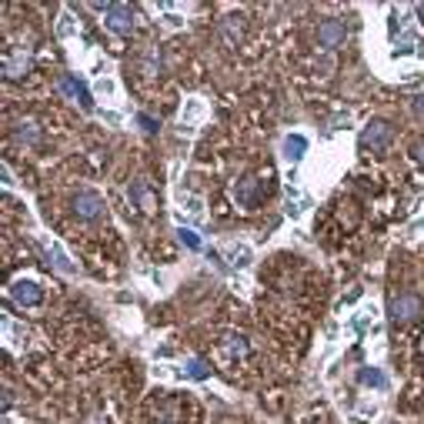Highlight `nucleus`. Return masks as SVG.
Listing matches in <instances>:
<instances>
[{"label": "nucleus", "mask_w": 424, "mask_h": 424, "mask_svg": "<svg viewBox=\"0 0 424 424\" xmlns=\"http://www.w3.org/2000/svg\"><path fill=\"white\" fill-rule=\"evenodd\" d=\"M211 261L218 264L221 271H244L254 261V248L244 244V240H230L221 250H211Z\"/></svg>", "instance_id": "nucleus-1"}, {"label": "nucleus", "mask_w": 424, "mask_h": 424, "mask_svg": "<svg viewBox=\"0 0 424 424\" xmlns=\"http://www.w3.org/2000/svg\"><path fill=\"white\" fill-rule=\"evenodd\" d=\"M388 57H391V60H404V57L424 60V41H421V33H418V27H414V23H408V27H404V31L391 41V51H388Z\"/></svg>", "instance_id": "nucleus-2"}, {"label": "nucleus", "mask_w": 424, "mask_h": 424, "mask_svg": "<svg viewBox=\"0 0 424 424\" xmlns=\"http://www.w3.org/2000/svg\"><path fill=\"white\" fill-rule=\"evenodd\" d=\"M70 204H74V214H77V218L88 221V224H94V221H100L104 214H107V204H104V197H100L97 191H90V187H88V191H77Z\"/></svg>", "instance_id": "nucleus-3"}, {"label": "nucleus", "mask_w": 424, "mask_h": 424, "mask_svg": "<svg viewBox=\"0 0 424 424\" xmlns=\"http://www.w3.org/2000/svg\"><path fill=\"white\" fill-rule=\"evenodd\" d=\"M424 314V301L418 294H398L391 297V321L394 324H411Z\"/></svg>", "instance_id": "nucleus-4"}, {"label": "nucleus", "mask_w": 424, "mask_h": 424, "mask_svg": "<svg viewBox=\"0 0 424 424\" xmlns=\"http://www.w3.org/2000/svg\"><path fill=\"white\" fill-rule=\"evenodd\" d=\"M11 301L21 307H37L44 301V287L33 281V277H17V281L11 284Z\"/></svg>", "instance_id": "nucleus-5"}, {"label": "nucleus", "mask_w": 424, "mask_h": 424, "mask_svg": "<svg viewBox=\"0 0 424 424\" xmlns=\"http://www.w3.org/2000/svg\"><path fill=\"white\" fill-rule=\"evenodd\" d=\"M57 90H60L67 100L80 104L84 110H94V100H90L88 88H84V84L77 80V74H60V77H57Z\"/></svg>", "instance_id": "nucleus-6"}, {"label": "nucleus", "mask_w": 424, "mask_h": 424, "mask_svg": "<svg viewBox=\"0 0 424 424\" xmlns=\"http://www.w3.org/2000/svg\"><path fill=\"white\" fill-rule=\"evenodd\" d=\"M381 324V311H378V304H361L354 314L348 317V327L354 331L358 337H368L374 327Z\"/></svg>", "instance_id": "nucleus-7"}, {"label": "nucleus", "mask_w": 424, "mask_h": 424, "mask_svg": "<svg viewBox=\"0 0 424 424\" xmlns=\"http://www.w3.org/2000/svg\"><path fill=\"white\" fill-rule=\"evenodd\" d=\"M307 147H311V141H307V134H301V131H291V134H284L281 137V154L291 167H297V164L304 161Z\"/></svg>", "instance_id": "nucleus-8"}, {"label": "nucleus", "mask_w": 424, "mask_h": 424, "mask_svg": "<svg viewBox=\"0 0 424 424\" xmlns=\"http://www.w3.org/2000/svg\"><path fill=\"white\" fill-rule=\"evenodd\" d=\"M391 124L388 120H371L368 127L361 131V147H371V151H381L391 144Z\"/></svg>", "instance_id": "nucleus-9"}, {"label": "nucleus", "mask_w": 424, "mask_h": 424, "mask_svg": "<svg viewBox=\"0 0 424 424\" xmlns=\"http://www.w3.org/2000/svg\"><path fill=\"white\" fill-rule=\"evenodd\" d=\"M104 23H107L114 33H127L134 27V7H131V4H107V11H104Z\"/></svg>", "instance_id": "nucleus-10"}, {"label": "nucleus", "mask_w": 424, "mask_h": 424, "mask_svg": "<svg viewBox=\"0 0 424 424\" xmlns=\"http://www.w3.org/2000/svg\"><path fill=\"white\" fill-rule=\"evenodd\" d=\"M348 41V23L344 21H324L321 27H317V44L321 47H327V51H334V47H341Z\"/></svg>", "instance_id": "nucleus-11"}, {"label": "nucleus", "mask_w": 424, "mask_h": 424, "mask_svg": "<svg viewBox=\"0 0 424 424\" xmlns=\"http://www.w3.org/2000/svg\"><path fill=\"white\" fill-rule=\"evenodd\" d=\"M207 117V100L204 97H187L181 107V131L194 134V127Z\"/></svg>", "instance_id": "nucleus-12"}, {"label": "nucleus", "mask_w": 424, "mask_h": 424, "mask_svg": "<svg viewBox=\"0 0 424 424\" xmlns=\"http://www.w3.org/2000/svg\"><path fill=\"white\" fill-rule=\"evenodd\" d=\"M47 258H51V264H54L60 274H67V277H77V274H80V264L67 254V248L60 240H51V244H47Z\"/></svg>", "instance_id": "nucleus-13"}, {"label": "nucleus", "mask_w": 424, "mask_h": 424, "mask_svg": "<svg viewBox=\"0 0 424 424\" xmlns=\"http://www.w3.org/2000/svg\"><path fill=\"white\" fill-rule=\"evenodd\" d=\"M358 384L361 388H371V391H388L391 388V378L384 374V368H374V364H361L358 368Z\"/></svg>", "instance_id": "nucleus-14"}, {"label": "nucleus", "mask_w": 424, "mask_h": 424, "mask_svg": "<svg viewBox=\"0 0 424 424\" xmlns=\"http://www.w3.org/2000/svg\"><path fill=\"white\" fill-rule=\"evenodd\" d=\"M258 191H261V181H258L254 174H244V177H238V181H234V201H238V204H244V207L258 204Z\"/></svg>", "instance_id": "nucleus-15"}, {"label": "nucleus", "mask_w": 424, "mask_h": 424, "mask_svg": "<svg viewBox=\"0 0 424 424\" xmlns=\"http://www.w3.org/2000/svg\"><path fill=\"white\" fill-rule=\"evenodd\" d=\"M4 344L11 351H23L31 344V331L23 324H17L14 317H4Z\"/></svg>", "instance_id": "nucleus-16"}, {"label": "nucleus", "mask_w": 424, "mask_h": 424, "mask_svg": "<svg viewBox=\"0 0 424 424\" xmlns=\"http://www.w3.org/2000/svg\"><path fill=\"white\" fill-rule=\"evenodd\" d=\"M27 70H31V54L27 51H11L4 57V77L7 80H21Z\"/></svg>", "instance_id": "nucleus-17"}, {"label": "nucleus", "mask_w": 424, "mask_h": 424, "mask_svg": "<svg viewBox=\"0 0 424 424\" xmlns=\"http://www.w3.org/2000/svg\"><path fill=\"white\" fill-rule=\"evenodd\" d=\"M307 207H311V194H304V191H301V187H287V201H284V214H287V218H304L307 214Z\"/></svg>", "instance_id": "nucleus-18"}, {"label": "nucleus", "mask_w": 424, "mask_h": 424, "mask_svg": "<svg viewBox=\"0 0 424 424\" xmlns=\"http://www.w3.org/2000/svg\"><path fill=\"white\" fill-rule=\"evenodd\" d=\"M77 33H80V23H77V17L70 11H64L60 17H57V37H60V41H74Z\"/></svg>", "instance_id": "nucleus-19"}, {"label": "nucleus", "mask_w": 424, "mask_h": 424, "mask_svg": "<svg viewBox=\"0 0 424 424\" xmlns=\"http://www.w3.org/2000/svg\"><path fill=\"white\" fill-rule=\"evenodd\" d=\"M181 368H184V378H191V381H207L211 378V364H207L204 358H187Z\"/></svg>", "instance_id": "nucleus-20"}, {"label": "nucleus", "mask_w": 424, "mask_h": 424, "mask_svg": "<svg viewBox=\"0 0 424 424\" xmlns=\"http://www.w3.org/2000/svg\"><path fill=\"white\" fill-rule=\"evenodd\" d=\"M14 137H17L21 144H37L41 141V127H37L33 120H21V124L14 127Z\"/></svg>", "instance_id": "nucleus-21"}, {"label": "nucleus", "mask_w": 424, "mask_h": 424, "mask_svg": "<svg viewBox=\"0 0 424 424\" xmlns=\"http://www.w3.org/2000/svg\"><path fill=\"white\" fill-rule=\"evenodd\" d=\"M94 94H97V97H104V100L117 97V80H114V77H110V74L97 77V80H94Z\"/></svg>", "instance_id": "nucleus-22"}, {"label": "nucleus", "mask_w": 424, "mask_h": 424, "mask_svg": "<svg viewBox=\"0 0 424 424\" xmlns=\"http://www.w3.org/2000/svg\"><path fill=\"white\" fill-rule=\"evenodd\" d=\"M147 197H151V191H147V181H144V177H134V181H131V201H134V207H147Z\"/></svg>", "instance_id": "nucleus-23"}, {"label": "nucleus", "mask_w": 424, "mask_h": 424, "mask_svg": "<svg viewBox=\"0 0 424 424\" xmlns=\"http://www.w3.org/2000/svg\"><path fill=\"white\" fill-rule=\"evenodd\" d=\"M224 37H228V44H240V37H244V23H240V17H228L224 21Z\"/></svg>", "instance_id": "nucleus-24"}, {"label": "nucleus", "mask_w": 424, "mask_h": 424, "mask_svg": "<svg viewBox=\"0 0 424 424\" xmlns=\"http://www.w3.org/2000/svg\"><path fill=\"white\" fill-rule=\"evenodd\" d=\"M177 238H181V244H184L187 250H201V238H197V230H191V228H177Z\"/></svg>", "instance_id": "nucleus-25"}, {"label": "nucleus", "mask_w": 424, "mask_h": 424, "mask_svg": "<svg viewBox=\"0 0 424 424\" xmlns=\"http://www.w3.org/2000/svg\"><path fill=\"white\" fill-rule=\"evenodd\" d=\"M154 374H157V378L181 381V378H184V368H177V364H157V368H154Z\"/></svg>", "instance_id": "nucleus-26"}, {"label": "nucleus", "mask_w": 424, "mask_h": 424, "mask_svg": "<svg viewBox=\"0 0 424 424\" xmlns=\"http://www.w3.org/2000/svg\"><path fill=\"white\" fill-rule=\"evenodd\" d=\"M184 207H187V214H191V221H194V224L204 218V201H201V197H187Z\"/></svg>", "instance_id": "nucleus-27"}, {"label": "nucleus", "mask_w": 424, "mask_h": 424, "mask_svg": "<svg viewBox=\"0 0 424 424\" xmlns=\"http://www.w3.org/2000/svg\"><path fill=\"white\" fill-rule=\"evenodd\" d=\"M161 54H157V51H151V54H147V60H144V74L147 77H157L161 74Z\"/></svg>", "instance_id": "nucleus-28"}, {"label": "nucleus", "mask_w": 424, "mask_h": 424, "mask_svg": "<svg viewBox=\"0 0 424 424\" xmlns=\"http://www.w3.org/2000/svg\"><path fill=\"white\" fill-rule=\"evenodd\" d=\"M228 348L234 351V354H244V351H248V337H244V334H230L228 337Z\"/></svg>", "instance_id": "nucleus-29"}, {"label": "nucleus", "mask_w": 424, "mask_h": 424, "mask_svg": "<svg viewBox=\"0 0 424 424\" xmlns=\"http://www.w3.org/2000/svg\"><path fill=\"white\" fill-rule=\"evenodd\" d=\"M348 127H351V117H348V114H337V117L331 120V127H327V131L337 134V131H348Z\"/></svg>", "instance_id": "nucleus-30"}, {"label": "nucleus", "mask_w": 424, "mask_h": 424, "mask_svg": "<svg viewBox=\"0 0 424 424\" xmlns=\"http://www.w3.org/2000/svg\"><path fill=\"white\" fill-rule=\"evenodd\" d=\"M378 414V404H358L354 408V421H361V418H374Z\"/></svg>", "instance_id": "nucleus-31"}, {"label": "nucleus", "mask_w": 424, "mask_h": 424, "mask_svg": "<svg viewBox=\"0 0 424 424\" xmlns=\"http://www.w3.org/2000/svg\"><path fill=\"white\" fill-rule=\"evenodd\" d=\"M137 124H141V131H147V134H154V131H157V120H154L151 114H144V110H141V114H137Z\"/></svg>", "instance_id": "nucleus-32"}, {"label": "nucleus", "mask_w": 424, "mask_h": 424, "mask_svg": "<svg viewBox=\"0 0 424 424\" xmlns=\"http://www.w3.org/2000/svg\"><path fill=\"white\" fill-rule=\"evenodd\" d=\"M100 117L107 120V124H114V127H120V124H124V114H117V110H100Z\"/></svg>", "instance_id": "nucleus-33"}, {"label": "nucleus", "mask_w": 424, "mask_h": 424, "mask_svg": "<svg viewBox=\"0 0 424 424\" xmlns=\"http://www.w3.org/2000/svg\"><path fill=\"white\" fill-rule=\"evenodd\" d=\"M0 177H4V187H7V191H11V187L17 184V181H14V174H11V167H7V164L0 167Z\"/></svg>", "instance_id": "nucleus-34"}, {"label": "nucleus", "mask_w": 424, "mask_h": 424, "mask_svg": "<svg viewBox=\"0 0 424 424\" xmlns=\"http://www.w3.org/2000/svg\"><path fill=\"white\" fill-rule=\"evenodd\" d=\"M14 404V388H4V408H11Z\"/></svg>", "instance_id": "nucleus-35"}, {"label": "nucleus", "mask_w": 424, "mask_h": 424, "mask_svg": "<svg viewBox=\"0 0 424 424\" xmlns=\"http://www.w3.org/2000/svg\"><path fill=\"white\" fill-rule=\"evenodd\" d=\"M414 110L424 117V94H418V97H414Z\"/></svg>", "instance_id": "nucleus-36"}, {"label": "nucleus", "mask_w": 424, "mask_h": 424, "mask_svg": "<svg viewBox=\"0 0 424 424\" xmlns=\"http://www.w3.org/2000/svg\"><path fill=\"white\" fill-rule=\"evenodd\" d=\"M414 157H418V164H421V167H424V141L418 144V147H414Z\"/></svg>", "instance_id": "nucleus-37"}, {"label": "nucleus", "mask_w": 424, "mask_h": 424, "mask_svg": "<svg viewBox=\"0 0 424 424\" xmlns=\"http://www.w3.org/2000/svg\"><path fill=\"white\" fill-rule=\"evenodd\" d=\"M414 14H418V21L424 23V4H418V7H414Z\"/></svg>", "instance_id": "nucleus-38"}, {"label": "nucleus", "mask_w": 424, "mask_h": 424, "mask_svg": "<svg viewBox=\"0 0 424 424\" xmlns=\"http://www.w3.org/2000/svg\"><path fill=\"white\" fill-rule=\"evenodd\" d=\"M424 228V221H414V224H411V230H421Z\"/></svg>", "instance_id": "nucleus-39"}, {"label": "nucleus", "mask_w": 424, "mask_h": 424, "mask_svg": "<svg viewBox=\"0 0 424 424\" xmlns=\"http://www.w3.org/2000/svg\"><path fill=\"white\" fill-rule=\"evenodd\" d=\"M90 424H104V421H100V418H90Z\"/></svg>", "instance_id": "nucleus-40"}, {"label": "nucleus", "mask_w": 424, "mask_h": 424, "mask_svg": "<svg viewBox=\"0 0 424 424\" xmlns=\"http://www.w3.org/2000/svg\"><path fill=\"white\" fill-rule=\"evenodd\" d=\"M304 424H314V421H304Z\"/></svg>", "instance_id": "nucleus-41"}]
</instances>
